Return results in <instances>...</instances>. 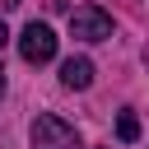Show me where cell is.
I'll return each instance as SVG.
<instances>
[{"label": "cell", "instance_id": "5", "mask_svg": "<svg viewBox=\"0 0 149 149\" xmlns=\"http://www.w3.org/2000/svg\"><path fill=\"white\" fill-rule=\"evenodd\" d=\"M116 135H121V140H140V121H135V112H121V116H116Z\"/></svg>", "mask_w": 149, "mask_h": 149}, {"label": "cell", "instance_id": "4", "mask_svg": "<svg viewBox=\"0 0 149 149\" xmlns=\"http://www.w3.org/2000/svg\"><path fill=\"white\" fill-rule=\"evenodd\" d=\"M61 84H65V88H88V84H93V61H88V56H70V61L61 65Z\"/></svg>", "mask_w": 149, "mask_h": 149}, {"label": "cell", "instance_id": "1", "mask_svg": "<svg viewBox=\"0 0 149 149\" xmlns=\"http://www.w3.org/2000/svg\"><path fill=\"white\" fill-rule=\"evenodd\" d=\"M33 149H79V135H74L70 121L42 112V116L33 121Z\"/></svg>", "mask_w": 149, "mask_h": 149}, {"label": "cell", "instance_id": "2", "mask_svg": "<svg viewBox=\"0 0 149 149\" xmlns=\"http://www.w3.org/2000/svg\"><path fill=\"white\" fill-rule=\"evenodd\" d=\"M70 33H74L79 42H107V37H112V14L98 9V5H79V9L70 14Z\"/></svg>", "mask_w": 149, "mask_h": 149}, {"label": "cell", "instance_id": "3", "mask_svg": "<svg viewBox=\"0 0 149 149\" xmlns=\"http://www.w3.org/2000/svg\"><path fill=\"white\" fill-rule=\"evenodd\" d=\"M19 56L28 61V65H47L51 56H56V33L47 28V23H28L23 33H19Z\"/></svg>", "mask_w": 149, "mask_h": 149}, {"label": "cell", "instance_id": "6", "mask_svg": "<svg viewBox=\"0 0 149 149\" xmlns=\"http://www.w3.org/2000/svg\"><path fill=\"white\" fill-rule=\"evenodd\" d=\"M5 42H9V28L0 23V56H5Z\"/></svg>", "mask_w": 149, "mask_h": 149}]
</instances>
